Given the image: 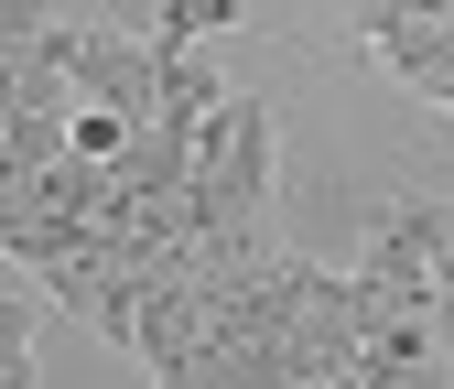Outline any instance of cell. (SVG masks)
Here are the masks:
<instances>
[{"mask_svg": "<svg viewBox=\"0 0 454 389\" xmlns=\"http://www.w3.org/2000/svg\"><path fill=\"white\" fill-rule=\"evenodd\" d=\"M33 314H43L33 292H0V346H33Z\"/></svg>", "mask_w": 454, "mask_h": 389, "instance_id": "5", "label": "cell"}, {"mask_svg": "<svg viewBox=\"0 0 454 389\" xmlns=\"http://www.w3.org/2000/svg\"><path fill=\"white\" fill-rule=\"evenodd\" d=\"M249 12H239V0H162V12H152V43L162 54H195L206 33H239Z\"/></svg>", "mask_w": 454, "mask_h": 389, "instance_id": "4", "label": "cell"}, {"mask_svg": "<svg viewBox=\"0 0 454 389\" xmlns=\"http://www.w3.org/2000/svg\"><path fill=\"white\" fill-rule=\"evenodd\" d=\"M184 195H195V228H206V238L270 228V108H260V97H227L216 120L195 130Z\"/></svg>", "mask_w": 454, "mask_h": 389, "instance_id": "1", "label": "cell"}, {"mask_svg": "<svg viewBox=\"0 0 454 389\" xmlns=\"http://www.w3.org/2000/svg\"><path fill=\"white\" fill-rule=\"evenodd\" d=\"M54 66H66L76 108H108V120H152V97H162V54L152 33H108V22H54Z\"/></svg>", "mask_w": 454, "mask_h": 389, "instance_id": "2", "label": "cell"}, {"mask_svg": "<svg viewBox=\"0 0 454 389\" xmlns=\"http://www.w3.org/2000/svg\"><path fill=\"white\" fill-rule=\"evenodd\" d=\"M368 54H379L411 97L454 108V22H389V33H368Z\"/></svg>", "mask_w": 454, "mask_h": 389, "instance_id": "3", "label": "cell"}]
</instances>
